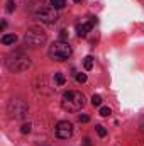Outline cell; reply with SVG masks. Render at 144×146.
Listing matches in <instances>:
<instances>
[{
	"label": "cell",
	"instance_id": "obj_1",
	"mask_svg": "<svg viewBox=\"0 0 144 146\" xmlns=\"http://www.w3.org/2000/svg\"><path fill=\"white\" fill-rule=\"evenodd\" d=\"M85 106V95L81 92H76V90H68L63 94V99H61V107L68 112H78L81 110V107Z\"/></svg>",
	"mask_w": 144,
	"mask_h": 146
},
{
	"label": "cell",
	"instance_id": "obj_2",
	"mask_svg": "<svg viewBox=\"0 0 144 146\" xmlns=\"http://www.w3.org/2000/svg\"><path fill=\"white\" fill-rule=\"evenodd\" d=\"M5 65H7V68H9L10 72L17 73V72L27 70V68L31 66V60H29V56L24 54L22 51H14V53H10V54L7 56Z\"/></svg>",
	"mask_w": 144,
	"mask_h": 146
},
{
	"label": "cell",
	"instance_id": "obj_3",
	"mask_svg": "<svg viewBox=\"0 0 144 146\" xmlns=\"http://www.w3.org/2000/svg\"><path fill=\"white\" fill-rule=\"evenodd\" d=\"M71 46L66 42V41H54L51 46H49V51H48V54H49V58H53V60H56V61H65V60H68L70 56H71Z\"/></svg>",
	"mask_w": 144,
	"mask_h": 146
},
{
	"label": "cell",
	"instance_id": "obj_4",
	"mask_svg": "<svg viewBox=\"0 0 144 146\" xmlns=\"http://www.w3.org/2000/svg\"><path fill=\"white\" fill-rule=\"evenodd\" d=\"M24 42L31 48H37V46H42L46 42V33L41 29V27H31L26 31L24 34Z\"/></svg>",
	"mask_w": 144,
	"mask_h": 146
},
{
	"label": "cell",
	"instance_id": "obj_5",
	"mask_svg": "<svg viewBox=\"0 0 144 146\" xmlns=\"http://www.w3.org/2000/svg\"><path fill=\"white\" fill-rule=\"evenodd\" d=\"M7 112H9V115L14 117V119H24V117L27 115V112H29V107H27V104H26L24 100H20V99H12V100L9 102V106H7Z\"/></svg>",
	"mask_w": 144,
	"mask_h": 146
},
{
	"label": "cell",
	"instance_id": "obj_6",
	"mask_svg": "<svg viewBox=\"0 0 144 146\" xmlns=\"http://www.w3.org/2000/svg\"><path fill=\"white\" fill-rule=\"evenodd\" d=\"M36 19H39L44 24H54V22H58L59 15H58V10L54 7H42L41 10H37Z\"/></svg>",
	"mask_w": 144,
	"mask_h": 146
},
{
	"label": "cell",
	"instance_id": "obj_7",
	"mask_svg": "<svg viewBox=\"0 0 144 146\" xmlns=\"http://www.w3.org/2000/svg\"><path fill=\"white\" fill-rule=\"evenodd\" d=\"M73 134V124L68 121H59L56 124V136L59 139H68Z\"/></svg>",
	"mask_w": 144,
	"mask_h": 146
},
{
	"label": "cell",
	"instance_id": "obj_8",
	"mask_svg": "<svg viewBox=\"0 0 144 146\" xmlns=\"http://www.w3.org/2000/svg\"><path fill=\"white\" fill-rule=\"evenodd\" d=\"M92 27H93V24L88 21V22H83V24H78L76 26V33H78V36L80 37H85L90 31H92Z\"/></svg>",
	"mask_w": 144,
	"mask_h": 146
},
{
	"label": "cell",
	"instance_id": "obj_9",
	"mask_svg": "<svg viewBox=\"0 0 144 146\" xmlns=\"http://www.w3.org/2000/svg\"><path fill=\"white\" fill-rule=\"evenodd\" d=\"M17 41V36L15 34H3L2 36V42L3 44H14Z\"/></svg>",
	"mask_w": 144,
	"mask_h": 146
},
{
	"label": "cell",
	"instance_id": "obj_10",
	"mask_svg": "<svg viewBox=\"0 0 144 146\" xmlns=\"http://www.w3.org/2000/svg\"><path fill=\"white\" fill-rule=\"evenodd\" d=\"M51 7H54L56 10L65 9L66 7V0H51Z\"/></svg>",
	"mask_w": 144,
	"mask_h": 146
},
{
	"label": "cell",
	"instance_id": "obj_11",
	"mask_svg": "<svg viewBox=\"0 0 144 146\" xmlns=\"http://www.w3.org/2000/svg\"><path fill=\"white\" fill-rule=\"evenodd\" d=\"M83 66H85V70H92L93 68V58L92 56H87L83 60Z\"/></svg>",
	"mask_w": 144,
	"mask_h": 146
},
{
	"label": "cell",
	"instance_id": "obj_12",
	"mask_svg": "<svg viewBox=\"0 0 144 146\" xmlns=\"http://www.w3.org/2000/svg\"><path fill=\"white\" fill-rule=\"evenodd\" d=\"M54 82H56L58 85H65L66 78H65V75H63V73H54Z\"/></svg>",
	"mask_w": 144,
	"mask_h": 146
},
{
	"label": "cell",
	"instance_id": "obj_13",
	"mask_svg": "<svg viewBox=\"0 0 144 146\" xmlns=\"http://www.w3.org/2000/svg\"><path fill=\"white\" fill-rule=\"evenodd\" d=\"M92 106L93 107H100L102 106V97L100 95H93L92 97Z\"/></svg>",
	"mask_w": 144,
	"mask_h": 146
},
{
	"label": "cell",
	"instance_id": "obj_14",
	"mask_svg": "<svg viewBox=\"0 0 144 146\" xmlns=\"http://www.w3.org/2000/svg\"><path fill=\"white\" fill-rule=\"evenodd\" d=\"M31 127H32V126H31L29 122H27V124H22V126H20V133H22V134H29V133H31Z\"/></svg>",
	"mask_w": 144,
	"mask_h": 146
},
{
	"label": "cell",
	"instance_id": "obj_15",
	"mask_svg": "<svg viewBox=\"0 0 144 146\" xmlns=\"http://www.w3.org/2000/svg\"><path fill=\"white\" fill-rule=\"evenodd\" d=\"M5 10H7V12H14V10H15V2H14V0L7 2V7H5Z\"/></svg>",
	"mask_w": 144,
	"mask_h": 146
},
{
	"label": "cell",
	"instance_id": "obj_16",
	"mask_svg": "<svg viewBox=\"0 0 144 146\" xmlns=\"http://www.w3.org/2000/svg\"><path fill=\"white\" fill-rule=\"evenodd\" d=\"M97 133H98V136H100V138L107 136V129H105L104 126H97Z\"/></svg>",
	"mask_w": 144,
	"mask_h": 146
},
{
	"label": "cell",
	"instance_id": "obj_17",
	"mask_svg": "<svg viewBox=\"0 0 144 146\" xmlns=\"http://www.w3.org/2000/svg\"><path fill=\"white\" fill-rule=\"evenodd\" d=\"M112 114V110L108 109V107H100V115H104V117H107Z\"/></svg>",
	"mask_w": 144,
	"mask_h": 146
},
{
	"label": "cell",
	"instance_id": "obj_18",
	"mask_svg": "<svg viewBox=\"0 0 144 146\" xmlns=\"http://www.w3.org/2000/svg\"><path fill=\"white\" fill-rule=\"evenodd\" d=\"M76 80H78L80 83H85V82H87V73H78V75H76Z\"/></svg>",
	"mask_w": 144,
	"mask_h": 146
},
{
	"label": "cell",
	"instance_id": "obj_19",
	"mask_svg": "<svg viewBox=\"0 0 144 146\" xmlns=\"http://www.w3.org/2000/svg\"><path fill=\"white\" fill-rule=\"evenodd\" d=\"M68 39V33H66V29H61L59 31V41H66Z\"/></svg>",
	"mask_w": 144,
	"mask_h": 146
},
{
	"label": "cell",
	"instance_id": "obj_20",
	"mask_svg": "<svg viewBox=\"0 0 144 146\" xmlns=\"http://www.w3.org/2000/svg\"><path fill=\"white\" fill-rule=\"evenodd\" d=\"M78 121H80V122H88V121H90V115H87V114H80V115H78Z\"/></svg>",
	"mask_w": 144,
	"mask_h": 146
},
{
	"label": "cell",
	"instance_id": "obj_21",
	"mask_svg": "<svg viewBox=\"0 0 144 146\" xmlns=\"http://www.w3.org/2000/svg\"><path fill=\"white\" fill-rule=\"evenodd\" d=\"M83 146H93L92 145V139H90V138H85V139H83Z\"/></svg>",
	"mask_w": 144,
	"mask_h": 146
},
{
	"label": "cell",
	"instance_id": "obj_22",
	"mask_svg": "<svg viewBox=\"0 0 144 146\" xmlns=\"http://www.w3.org/2000/svg\"><path fill=\"white\" fill-rule=\"evenodd\" d=\"M0 27H2V31H3V29L7 27V22H5V21H2V24H0Z\"/></svg>",
	"mask_w": 144,
	"mask_h": 146
},
{
	"label": "cell",
	"instance_id": "obj_23",
	"mask_svg": "<svg viewBox=\"0 0 144 146\" xmlns=\"http://www.w3.org/2000/svg\"><path fill=\"white\" fill-rule=\"evenodd\" d=\"M73 2H76V3H78V2H81V0H73Z\"/></svg>",
	"mask_w": 144,
	"mask_h": 146
}]
</instances>
